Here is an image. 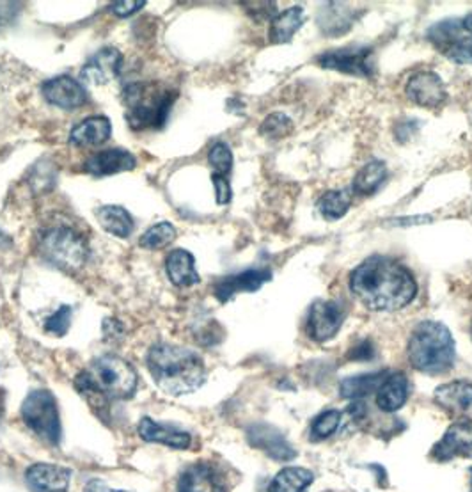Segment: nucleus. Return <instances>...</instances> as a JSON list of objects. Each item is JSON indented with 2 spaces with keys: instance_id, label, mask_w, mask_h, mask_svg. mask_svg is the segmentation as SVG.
I'll return each mask as SVG.
<instances>
[{
  "instance_id": "bb28decb",
  "label": "nucleus",
  "mask_w": 472,
  "mask_h": 492,
  "mask_svg": "<svg viewBox=\"0 0 472 492\" xmlns=\"http://www.w3.org/2000/svg\"><path fill=\"white\" fill-rule=\"evenodd\" d=\"M304 7H290L270 22V41L272 43H288L296 31L304 25Z\"/></svg>"
},
{
  "instance_id": "f704fd0d",
  "label": "nucleus",
  "mask_w": 472,
  "mask_h": 492,
  "mask_svg": "<svg viewBox=\"0 0 472 492\" xmlns=\"http://www.w3.org/2000/svg\"><path fill=\"white\" fill-rule=\"evenodd\" d=\"M292 130V120L285 114H270L259 128V132L270 139H281Z\"/></svg>"
},
{
  "instance_id": "4468645a",
  "label": "nucleus",
  "mask_w": 472,
  "mask_h": 492,
  "mask_svg": "<svg viewBox=\"0 0 472 492\" xmlns=\"http://www.w3.org/2000/svg\"><path fill=\"white\" fill-rule=\"evenodd\" d=\"M247 441L252 448L261 450L270 459L279 460V462H290L296 457V451L294 450V446L286 441V437L277 429H274L267 424H256V425L249 427Z\"/></svg>"
},
{
  "instance_id": "39448f33",
  "label": "nucleus",
  "mask_w": 472,
  "mask_h": 492,
  "mask_svg": "<svg viewBox=\"0 0 472 492\" xmlns=\"http://www.w3.org/2000/svg\"><path fill=\"white\" fill-rule=\"evenodd\" d=\"M177 93L155 82L130 84L123 93L124 118L133 130L162 128L177 102Z\"/></svg>"
},
{
  "instance_id": "a878e982",
  "label": "nucleus",
  "mask_w": 472,
  "mask_h": 492,
  "mask_svg": "<svg viewBox=\"0 0 472 492\" xmlns=\"http://www.w3.org/2000/svg\"><path fill=\"white\" fill-rule=\"evenodd\" d=\"M387 373L389 371L382 369L377 373H362V375L343 378L340 384V395L349 400H362L364 396L371 395L373 391L377 393L378 386L382 384V380L386 378Z\"/></svg>"
},
{
  "instance_id": "a19ab883",
  "label": "nucleus",
  "mask_w": 472,
  "mask_h": 492,
  "mask_svg": "<svg viewBox=\"0 0 472 492\" xmlns=\"http://www.w3.org/2000/svg\"><path fill=\"white\" fill-rule=\"evenodd\" d=\"M87 492H126V491H116V489H111L107 487L104 482H98V480H93L89 482L87 486Z\"/></svg>"
},
{
  "instance_id": "5701e85b",
  "label": "nucleus",
  "mask_w": 472,
  "mask_h": 492,
  "mask_svg": "<svg viewBox=\"0 0 472 492\" xmlns=\"http://www.w3.org/2000/svg\"><path fill=\"white\" fill-rule=\"evenodd\" d=\"M113 133V124L105 116H91L77 124L69 133V142L78 148L98 146L109 141Z\"/></svg>"
},
{
  "instance_id": "f8f14e48",
  "label": "nucleus",
  "mask_w": 472,
  "mask_h": 492,
  "mask_svg": "<svg viewBox=\"0 0 472 492\" xmlns=\"http://www.w3.org/2000/svg\"><path fill=\"white\" fill-rule=\"evenodd\" d=\"M405 95L413 104L424 109H437L448 98L442 78L433 71L413 73L405 86Z\"/></svg>"
},
{
  "instance_id": "7ed1b4c3",
  "label": "nucleus",
  "mask_w": 472,
  "mask_h": 492,
  "mask_svg": "<svg viewBox=\"0 0 472 492\" xmlns=\"http://www.w3.org/2000/svg\"><path fill=\"white\" fill-rule=\"evenodd\" d=\"M139 384L135 369L118 356L107 354L91 363L75 380L77 389L91 404L104 407L107 400H124L133 396Z\"/></svg>"
},
{
  "instance_id": "2f4dec72",
  "label": "nucleus",
  "mask_w": 472,
  "mask_h": 492,
  "mask_svg": "<svg viewBox=\"0 0 472 492\" xmlns=\"http://www.w3.org/2000/svg\"><path fill=\"white\" fill-rule=\"evenodd\" d=\"M341 416L343 415L336 409H327V411L320 413L311 425V439L313 441H325L331 435H334L341 427Z\"/></svg>"
},
{
  "instance_id": "393cba45",
  "label": "nucleus",
  "mask_w": 472,
  "mask_h": 492,
  "mask_svg": "<svg viewBox=\"0 0 472 492\" xmlns=\"http://www.w3.org/2000/svg\"><path fill=\"white\" fill-rule=\"evenodd\" d=\"M96 217H98L100 226L107 233L118 237V239H128L133 233V228H135L133 219L123 206H116V205L102 206V208H98Z\"/></svg>"
},
{
  "instance_id": "9d476101",
  "label": "nucleus",
  "mask_w": 472,
  "mask_h": 492,
  "mask_svg": "<svg viewBox=\"0 0 472 492\" xmlns=\"http://www.w3.org/2000/svg\"><path fill=\"white\" fill-rule=\"evenodd\" d=\"M435 404L457 424L472 425V382L453 380L435 389Z\"/></svg>"
},
{
  "instance_id": "58836bf2",
  "label": "nucleus",
  "mask_w": 472,
  "mask_h": 492,
  "mask_svg": "<svg viewBox=\"0 0 472 492\" xmlns=\"http://www.w3.org/2000/svg\"><path fill=\"white\" fill-rule=\"evenodd\" d=\"M22 4L18 2H0V29L13 23L20 13Z\"/></svg>"
},
{
  "instance_id": "4c0bfd02",
  "label": "nucleus",
  "mask_w": 472,
  "mask_h": 492,
  "mask_svg": "<svg viewBox=\"0 0 472 492\" xmlns=\"http://www.w3.org/2000/svg\"><path fill=\"white\" fill-rule=\"evenodd\" d=\"M212 182L215 187V197H217V203L219 205H228L231 201V185L228 182L226 177H219V175H213L212 177Z\"/></svg>"
},
{
  "instance_id": "ea45409f",
  "label": "nucleus",
  "mask_w": 472,
  "mask_h": 492,
  "mask_svg": "<svg viewBox=\"0 0 472 492\" xmlns=\"http://www.w3.org/2000/svg\"><path fill=\"white\" fill-rule=\"evenodd\" d=\"M373 356H375V347L369 340L360 342L349 352V360H352V361H369Z\"/></svg>"
},
{
  "instance_id": "7c9ffc66",
  "label": "nucleus",
  "mask_w": 472,
  "mask_h": 492,
  "mask_svg": "<svg viewBox=\"0 0 472 492\" xmlns=\"http://www.w3.org/2000/svg\"><path fill=\"white\" fill-rule=\"evenodd\" d=\"M175 239H177V228L171 223H160V224L151 226L141 237L139 244L144 249L157 251V249H164V247L169 246L171 242H175Z\"/></svg>"
},
{
  "instance_id": "f03ea898",
  "label": "nucleus",
  "mask_w": 472,
  "mask_h": 492,
  "mask_svg": "<svg viewBox=\"0 0 472 492\" xmlns=\"http://www.w3.org/2000/svg\"><path fill=\"white\" fill-rule=\"evenodd\" d=\"M146 363L155 384L171 396L194 393L206 377L204 363L197 352L169 343L151 347Z\"/></svg>"
},
{
  "instance_id": "473e14b6",
  "label": "nucleus",
  "mask_w": 472,
  "mask_h": 492,
  "mask_svg": "<svg viewBox=\"0 0 472 492\" xmlns=\"http://www.w3.org/2000/svg\"><path fill=\"white\" fill-rule=\"evenodd\" d=\"M332 9H323L320 13V27L327 34H341L352 25V18L349 16V11H345L341 16V9H334V4H331Z\"/></svg>"
},
{
  "instance_id": "2eb2a0df",
  "label": "nucleus",
  "mask_w": 472,
  "mask_h": 492,
  "mask_svg": "<svg viewBox=\"0 0 472 492\" xmlns=\"http://www.w3.org/2000/svg\"><path fill=\"white\" fill-rule=\"evenodd\" d=\"M270 278H272V272L268 269H249L217 281L213 287V294L221 303H228L238 294H245V292L250 294L259 290L265 283L270 281Z\"/></svg>"
},
{
  "instance_id": "6e6552de",
  "label": "nucleus",
  "mask_w": 472,
  "mask_h": 492,
  "mask_svg": "<svg viewBox=\"0 0 472 492\" xmlns=\"http://www.w3.org/2000/svg\"><path fill=\"white\" fill-rule=\"evenodd\" d=\"M22 416L25 425L34 433H38L41 439H45L50 444H59V409L50 391L47 389L32 391L22 405Z\"/></svg>"
},
{
  "instance_id": "a211bd4d",
  "label": "nucleus",
  "mask_w": 472,
  "mask_h": 492,
  "mask_svg": "<svg viewBox=\"0 0 472 492\" xmlns=\"http://www.w3.org/2000/svg\"><path fill=\"white\" fill-rule=\"evenodd\" d=\"M137 160L135 157L121 148H111V150H104L95 153L93 157H89L84 164V171L93 175V177H111V175H118L124 171H132L135 169Z\"/></svg>"
},
{
  "instance_id": "1a4fd4ad",
  "label": "nucleus",
  "mask_w": 472,
  "mask_h": 492,
  "mask_svg": "<svg viewBox=\"0 0 472 492\" xmlns=\"http://www.w3.org/2000/svg\"><path fill=\"white\" fill-rule=\"evenodd\" d=\"M322 68L336 69L340 73L369 78L375 71L373 49L369 47H347L340 50H329L316 58Z\"/></svg>"
},
{
  "instance_id": "b1692460",
  "label": "nucleus",
  "mask_w": 472,
  "mask_h": 492,
  "mask_svg": "<svg viewBox=\"0 0 472 492\" xmlns=\"http://www.w3.org/2000/svg\"><path fill=\"white\" fill-rule=\"evenodd\" d=\"M166 270L171 283L179 288L194 287L201 281L195 270V260L186 249H175L166 260Z\"/></svg>"
},
{
  "instance_id": "4be33fe9",
  "label": "nucleus",
  "mask_w": 472,
  "mask_h": 492,
  "mask_svg": "<svg viewBox=\"0 0 472 492\" xmlns=\"http://www.w3.org/2000/svg\"><path fill=\"white\" fill-rule=\"evenodd\" d=\"M139 435L148 442H160L175 450H186L192 442L190 433L171 425H162L151 418H142L139 424Z\"/></svg>"
},
{
  "instance_id": "20e7f679",
  "label": "nucleus",
  "mask_w": 472,
  "mask_h": 492,
  "mask_svg": "<svg viewBox=\"0 0 472 492\" xmlns=\"http://www.w3.org/2000/svg\"><path fill=\"white\" fill-rule=\"evenodd\" d=\"M407 354L413 369L426 375H444L457 361L455 340L449 329L435 320H422L413 327Z\"/></svg>"
},
{
  "instance_id": "9b49d317",
  "label": "nucleus",
  "mask_w": 472,
  "mask_h": 492,
  "mask_svg": "<svg viewBox=\"0 0 472 492\" xmlns=\"http://www.w3.org/2000/svg\"><path fill=\"white\" fill-rule=\"evenodd\" d=\"M345 322V311L334 301H316L307 314L305 333L313 342L323 343L334 338Z\"/></svg>"
},
{
  "instance_id": "f257e3e1",
  "label": "nucleus",
  "mask_w": 472,
  "mask_h": 492,
  "mask_svg": "<svg viewBox=\"0 0 472 492\" xmlns=\"http://www.w3.org/2000/svg\"><path fill=\"white\" fill-rule=\"evenodd\" d=\"M350 290L371 311H398L409 306L417 296L413 272L386 256L364 260L350 276Z\"/></svg>"
},
{
  "instance_id": "c9c22d12",
  "label": "nucleus",
  "mask_w": 472,
  "mask_h": 492,
  "mask_svg": "<svg viewBox=\"0 0 472 492\" xmlns=\"http://www.w3.org/2000/svg\"><path fill=\"white\" fill-rule=\"evenodd\" d=\"M69 320H71V308L69 306H60L59 311H56L45 323V331L54 334V336H64L69 329Z\"/></svg>"
},
{
  "instance_id": "0eeeda50",
  "label": "nucleus",
  "mask_w": 472,
  "mask_h": 492,
  "mask_svg": "<svg viewBox=\"0 0 472 492\" xmlns=\"http://www.w3.org/2000/svg\"><path fill=\"white\" fill-rule=\"evenodd\" d=\"M38 249L45 261L62 270H77L84 267L89 258L86 241L64 226L45 230L38 239Z\"/></svg>"
},
{
  "instance_id": "c85d7f7f",
  "label": "nucleus",
  "mask_w": 472,
  "mask_h": 492,
  "mask_svg": "<svg viewBox=\"0 0 472 492\" xmlns=\"http://www.w3.org/2000/svg\"><path fill=\"white\" fill-rule=\"evenodd\" d=\"M387 180V168L380 160H373L366 164L357 175H355L352 190L359 196H371L375 194L384 182Z\"/></svg>"
},
{
  "instance_id": "f3484780",
  "label": "nucleus",
  "mask_w": 472,
  "mask_h": 492,
  "mask_svg": "<svg viewBox=\"0 0 472 492\" xmlns=\"http://www.w3.org/2000/svg\"><path fill=\"white\" fill-rule=\"evenodd\" d=\"M431 457L439 462H449L457 457L472 459V425L455 424L431 448Z\"/></svg>"
},
{
  "instance_id": "72a5a7b5",
  "label": "nucleus",
  "mask_w": 472,
  "mask_h": 492,
  "mask_svg": "<svg viewBox=\"0 0 472 492\" xmlns=\"http://www.w3.org/2000/svg\"><path fill=\"white\" fill-rule=\"evenodd\" d=\"M208 162H210L212 169L215 171L213 175L228 177L231 173V168H233V153H231L230 146L226 142L213 144L210 153H208Z\"/></svg>"
},
{
  "instance_id": "ddd939ff",
  "label": "nucleus",
  "mask_w": 472,
  "mask_h": 492,
  "mask_svg": "<svg viewBox=\"0 0 472 492\" xmlns=\"http://www.w3.org/2000/svg\"><path fill=\"white\" fill-rule=\"evenodd\" d=\"M41 93L50 105H56L62 111H75L87 102V91L84 84L68 75L47 80L41 86Z\"/></svg>"
},
{
  "instance_id": "79ce46f5",
  "label": "nucleus",
  "mask_w": 472,
  "mask_h": 492,
  "mask_svg": "<svg viewBox=\"0 0 472 492\" xmlns=\"http://www.w3.org/2000/svg\"><path fill=\"white\" fill-rule=\"evenodd\" d=\"M471 492H472V469H471Z\"/></svg>"
},
{
  "instance_id": "dca6fc26",
  "label": "nucleus",
  "mask_w": 472,
  "mask_h": 492,
  "mask_svg": "<svg viewBox=\"0 0 472 492\" xmlns=\"http://www.w3.org/2000/svg\"><path fill=\"white\" fill-rule=\"evenodd\" d=\"M121 68H123V54L114 47H105L98 50L93 58H89L82 66L80 77L82 80L89 84L104 86L118 77Z\"/></svg>"
},
{
  "instance_id": "cd10ccee",
  "label": "nucleus",
  "mask_w": 472,
  "mask_h": 492,
  "mask_svg": "<svg viewBox=\"0 0 472 492\" xmlns=\"http://www.w3.org/2000/svg\"><path fill=\"white\" fill-rule=\"evenodd\" d=\"M313 482H314L313 471L305 468L288 466L276 475L268 492H305Z\"/></svg>"
},
{
  "instance_id": "c756f323",
  "label": "nucleus",
  "mask_w": 472,
  "mask_h": 492,
  "mask_svg": "<svg viewBox=\"0 0 472 492\" xmlns=\"http://www.w3.org/2000/svg\"><path fill=\"white\" fill-rule=\"evenodd\" d=\"M352 205V194L349 190H329L318 201V210L325 221H338L345 217Z\"/></svg>"
},
{
  "instance_id": "423d86ee",
  "label": "nucleus",
  "mask_w": 472,
  "mask_h": 492,
  "mask_svg": "<svg viewBox=\"0 0 472 492\" xmlns=\"http://www.w3.org/2000/svg\"><path fill=\"white\" fill-rule=\"evenodd\" d=\"M426 40L446 59L472 64V13L433 23L426 31Z\"/></svg>"
},
{
  "instance_id": "6ab92c4d",
  "label": "nucleus",
  "mask_w": 472,
  "mask_h": 492,
  "mask_svg": "<svg viewBox=\"0 0 472 492\" xmlns=\"http://www.w3.org/2000/svg\"><path fill=\"white\" fill-rule=\"evenodd\" d=\"M25 480L32 492H68L71 471L56 464H34L27 469Z\"/></svg>"
},
{
  "instance_id": "412c9836",
  "label": "nucleus",
  "mask_w": 472,
  "mask_h": 492,
  "mask_svg": "<svg viewBox=\"0 0 472 492\" xmlns=\"http://www.w3.org/2000/svg\"><path fill=\"white\" fill-rule=\"evenodd\" d=\"M409 398V378L404 371L387 373L377 389V407L382 413L400 411Z\"/></svg>"
},
{
  "instance_id": "aec40b11",
  "label": "nucleus",
  "mask_w": 472,
  "mask_h": 492,
  "mask_svg": "<svg viewBox=\"0 0 472 492\" xmlns=\"http://www.w3.org/2000/svg\"><path fill=\"white\" fill-rule=\"evenodd\" d=\"M177 492H228L221 473L212 464H192L183 471Z\"/></svg>"
},
{
  "instance_id": "e433bc0d",
  "label": "nucleus",
  "mask_w": 472,
  "mask_h": 492,
  "mask_svg": "<svg viewBox=\"0 0 472 492\" xmlns=\"http://www.w3.org/2000/svg\"><path fill=\"white\" fill-rule=\"evenodd\" d=\"M146 5L144 0H126V2H114L111 4V11L119 16V18H126L135 14L139 9H142Z\"/></svg>"
}]
</instances>
